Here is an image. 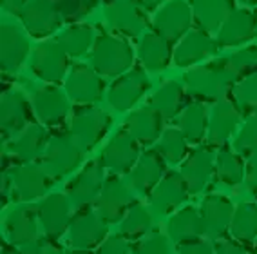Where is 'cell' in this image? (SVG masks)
I'll list each match as a JSON object with an SVG mask.
<instances>
[{"mask_svg":"<svg viewBox=\"0 0 257 254\" xmlns=\"http://www.w3.org/2000/svg\"><path fill=\"white\" fill-rule=\"evenodd\" d=\"M133 254H172L170 238L160 232H151L134 245Z\"/></svg>","mask_w":257,"mask_h":254,"instance_id":"obj_43","label":"cell"},{"mask_svg":"<svg viewBox=\"0 0 257 254\" xmlns=\"http://www.w3.org/2000/svg\"><path fill=\"white\" fill-rule=\"evenodd\" d=\"M232 238L241 243H252L257 238V203L243 202L235 207L232 225H230Z\"/></svg>","mask_w":257,"mask_h":254,"instance_id":"obj_37","label":"cell"},{"mask_svg":"<svg viewBox=\"0 0 257 254\" xmlns=\"http://www.w3.org/2000/svg\"><path fill=\"white\" fill-rule=\"evenodd\" d=\"M96 254H133L131 240H127L123 234H112L98 247Z\"/></svg>","mask_w":257,"mask_h":254,"instance_id":"obj_45","label":"cell"},{"mask_svg":"<svg viewBox=\"0 0 257 254\" xmlns=\"http://www.w3.org/2000/svg\"><path fill=\"white\" fill-rule=\"evenodd\" d=\"M216 171V151L212 145H196L190 149L188 156L181 163V176L188 185L190 194H199L205 191Z\"/></svg>","mask_w":257,"mask_h":254,"instance_id":"obj_19","label":"cell"},{"mask_svg":"<svg viewBox=\"0 0 257 254\" xmlns=\"http://www.w3.org/2000/svg\"><path fill=\"white\" fill-rule=\"evenodd\" d=\"M188 140L185 138V134L181 133L179 127H169V129L163 131L160 142H158L156 149L161 152V156L165 158L167 163H172V165H178V163H183L185 158L188 156Z\"/></svg>","mask_w":257,"mask_h":254,"instance_id":"obj_39","label":"cell"},{"mask_svg":"<svg viewBox=\"0 0 257 254\" xmlns=\"http://www.w3.org/2000/svg\"><path fill=\"white\" fill-rule=\"evenodd\" d=\"M188 196H190V191L181 173L169 171L149 196L151 211L156 216H167L169 213L176 211L181 203L187 202Z\"/></svg>","mask_w":257,"mask_h":254,"instance_id":"obj_24","label":"cell"},{"mask_svg":"<svg viewBox=\"0 0 257 254\" xmlns=\"http://www.w3.org/2000/svg\"><path fill=\"white\" fill-rule=\"evenodd\" d=\"M69 243L73 249H87L92 250L100 247L109 238L107 223L100 218L94 207L76 209L69 225Z\"/></svg>","mask_w":257,"mask_h":254,"instance_id":"obj_16","label":"cell"},{"mask_svg":"<svg viewBox=\"0 0 257 254\" xmlns=\"http://www.w3.org/2000/svg\"><path fill=\"white\" fill-rule=\"evenodd\" d=\"M33 111L38 124L46 127H62L71 111V98L58 86L46 83L33 95Z\"/></svg>","mask_w":257,"mask_h":254,"instance_id":"obj_15","label":"cell"},{"mask_svg":"<svg viewBox=\"0 0 257 254\" xmlns=\"http://www.w3.org/2000/svg\"><path fill=\"white\" fill-rule=\"evenodd\" d=\"M24 31L31 38H47L60 31L64 19L56 8L55 0H31L20 13Z\"/></svg>","mask_w":257,"mask_h":254,"instance_id":"obj_17","label":"cell"},{"mask_svg":"<svg viewBox=\"0 0 257 254\" xmlns=\"http://www.w3.org/2000/svg\"><path fill=\"white\" fill-rule=\"evenodd\" d=\"M178 254H216V247L205 238H198V240L179 243Z\"/></svg>","mask_w":257,"mask_h":254,"instance_id":"obj_46","label":"cell"},{"mask_svg":"<svg viewBox=\"0 0 257 254\" xmlns=\"http://www.w3.org/2000/svg\"><path fill=\"white\" fill-rule=\"evenodd\" d=\"M190 29H194V13L187 0H169L152 19V31L165 37L170 44L179 42Z\"/></svg>","mask_w":257,"mask_h":254,"instance_id":"obj_11","label":"cell"},{"mask_svg":"<svg viewBox=\"0 0 257 254\" xmlns=\"http://www.w3.org/2000/svg\"><path fill=\"white\" fill-rule=\"evenodd\" d=\"M2 2V10L10 15H17L20 17V13L24 11V8L31 2V0H0Z\"/></svg>","mask_w":257,"mask_h":254,"instance_id":"obj_49","label":"cell"},{"mask_svg":"<svg viewBox=\"0 0 257 254\" xmlns=\"http://www.w3.org/2000/svg\"><path fill=\"white\" fill-rule=\"evenodd\" d=\"M85 152L87 151L82 147V143L74 138V134L69 129L60 127L51 131L49 143L40 163L53 180H62L74 169H78Z\"/></svg>","mask_w":257,"mask_h":254,"instance_id":"obj_3","label":"cell"},{"mask_svg":"<svg viewBox=\"0 0 257 254\" xmlns=\"http://www.w3.org/2000/svg\"><path fill=\"white\" fill-rule=\"evenodd\" d=\"M136 55L145 71H163L174 60L172 44L156 31H149L140 38Z\"/></svg>","mask_w":257,"mask_h":254,"instance_id":"obj_30","label":"cell"},{"mask_svg":"<svg viewBox=\"0 0 257 254\" xmlns=\"http://www.w3.org/2000/svg\"><path fill=\"white\" fill-rule=\"evenodd\" d=\"M0 254H19V252H15L13 247H11V243L10 245L4 243V245H2V250H0Z\"/></svg>","mask_w":257,"mask_h":254,"instance_id":"obj_53","label":"cell"},{"mask_svg":"<svg viewBox=\"0 0 257 254\" xmlns=\"http://www.w3.org/2000/svg\"><path fill=\"white\" fill-rule=\"evenodd\" d=\"M152 227V214L145 205L134 202L123 220L119 222V234H123L127 240H138L145 236Z\"/></svg>","mask_w":257,"mask_h":254,"instance_id":"obj_38","label":"cell"},{"mask_svg":"<svg viewBox=\"0 0 257 254\" xmlns=\"http://www.w3.org/2000/svg\"><path fill=\"white\" fill-rule=\"evenodd\" d=\"M44 243H46V238H38L31 243L19 247V254H42L44 252Z\"/></svg>","mask_w":257,"mask_h":254,"instance_id":"obj_50","label":"cell"},{"mask_svg":"<svg viewBox=\"0 0 257 254\" xmlns=\"http://www.w3.org/2000/svg\"><path fill=\"white\" fill-rule=\"evenodd\" d=\"M255 15H257V10H255Z\"/></svg>","mask_w":257,"mask_h":254,"instance_id":"obj_56","label":"cell"},{"mask_svg":"<svg viewBox=\"0 0 257 254\" xmlns=\"http://www.w3.org/2000/svg\"><path fill=\"white\" fill-rule=\"evenodd\" d=\"M123 127L138 140L140 145L151 147L152 143L160 142L161 134L165 131V118L147 104L131 113Z\"/></svg>","mask_w":257,"mask_h":254,"instance_id":"obj_29","label":"cell"},{"mask_svg":"<svg viewBox=\"0 0 257 254\" xmlns=\"http://www.w3.org/2000/svg\"><path fill=\"white\" fill-rule=\"evenodd\" d=\"M187 93L196 102H219L232 97L234 88L241 80L230 58H214L194 65L183 74Z\"/></svg>","mask_w":257,"mask_h":254,"instance_id":"obj_1","label":"cell"},{"mask_svg":"<svg viewBox=\"0 0 257 254\" xmlns=\"http://www.w3.org/2000/svg\"><path fill=\"white\" fill-rule=\"evenodd\" d=\"M133 203L134 196L131 191V184H127L119 175H109L105 178L100 196L94 202V209L107 225H112L123 220Z\"/></svg>","mask_w":257,"mask_h":254,"instance_id":"obj_10","label":"cell"},{"mask_svg":"<svg viewBox=\"0 0 257 254\" xmlns=\"http://www.w3.org/2000/svg\"><path fill=\"white\" fill-rule=\"evenodd\" d=\"M29 40L26 33L11 22H4L0 28V64L4 73H17L29 56Z\"/></svg>","mask_w":257,"mask_h":254,"instance_id":"obj_28","label":"cell"},{"mask_svg":"<svg viewBox=\"0 0 257 254\" xmlns=\"http://www.w3.org/2000/svg\"><path fill=\"white\" fill-rule=\"evenodd\" d=\"M64 22L78 24L98 8V0H55Z\"/></svg>","mask_w":257,"mask_h":254,"instance_id":"obj_41","label":"cell"},{"mask_svg":"<svg viewBox=\"0 0 257 254\" xmlns=\"http://www.w3.org/2000/svg\"><path fill=\"white\" fill-rule=\"evenodd\" d=\"M255 147H257V113L246 116L243 127L239 129V133L235 134L234 138V149L243 158H246Z\"/></svg>","mask_w":257,"mask_h":254,"instance_id":"obj_42","label":"cell"},{"mask_svg":"<svg viewBox=\"0 0 257 254\" xmlns=\"http://www.w3.org/2000/svg\"><path fill=\"white\" fill-rule=\"evenodd\" d=\"M105 165L101 158L91 160L82 167L78 175L71 178L65 185V194L69 198L71 205L74 209H82L94 205V202L100 196L103 184H105Z\"/></svg>","mask_w":257,"mask_h":254,"instance_id":"obj_6","label":"cell"},{"mask_svg":"<svg viewBox=\"0 0 257 254\" xmlns=\"http://www.w3.org/2000/svg\"><path fill=\"white\" fill-rule=\"evenodd\" d=\"M38 225L40 222H38L37 205H31V203L17 205L8 213L4 220L6 240L17 247L31 243L38 240Z\"/></svg>","mask_w":257,"mask_h":254,"instance_id":"obj_25","label":"cell"},{"mask_svg":"<svg viewBox=\"0 0 257 254\" xmlns=\"http://www.w3.org/2000/svg\"><path fill=\"white\" fill-rule=\"evenodd\" d=\"M257 37V15L248 8H235L216 33L219 47H237Z\"/></svg>","mask_w":257,"mask_h":254,"instance_id":"obj_27","label":"cell"},{"mask_svg":"<svg viewBox=\"0 0 257 254\" xmlns=\"http://www.w3.org/2000/svg\"><path fill=\"white\" fill-rule=\"evenodd\" d=\"M208 115L207 107L201 102H188V106L178 118V127L185 134L190 145H201V142L208 136Z\"/></svg>","mask_w":257,"mask_h":254,"instance_id":"obj_34","label":"cell"},{"mask_svg":"<svg viewBox=\"0 0 257 254\" xmlns=\"http://www.w3.org/2000/svg\"><path fill=\"white\" fill-rule=\"evenodd\" d=\"M44 238H46V243H44V252L42 254H65L64 247L58 243V240H51L47 236H44Z\"/></svg>","mask_w":257,"mask_h":254,"instance_id":"obj_51","label":"cell"},{"mask_svg":"<svg viewBox=\"0 0 257 254\" xmlns=\"http://www.w3.org/2000/svg\"><path fill=\"white\" fill-rule=\"evenodd\" d=\"M219 44L210 33L194 28L178 42L174 49V65L176 67H194L207 60L208 56L216 55Z\"/></svg>","mask_w":257,"mask_h":254,"instance_id":"obj_22","label":"cell"},{"mask_svg":"<svg viewBox=\"0 0 257 254\" xmlns=\"http://www.w3.org/2000/svg\"><path fill=\"white\" fill-rule=\"evenodd\" d=\"M112 125V116L98 106H76L71 115L69 131L85 151H92L105 138Z\"/></svg>","mask_w":257,"mask_h":254,"instance_id":"obj_4","label":"cell"},{"mask_svg":"<svg viewBox=\"0 0 257 254\" xmlns=\"http://www.w3.org/2000/svg\"><path fill=\"white\" fill-rule=\"evenodd\" d=\"M6 175H10L15 187V200L24 203H31L35 200L46 196V191L55 180L47 175L40 162L31 163H11L4 169Z\"/></svg>","mask_w":257,"mask_h":254,"instance_id":"obj_5","label":"cell"},{"mask_svg":"<svg viewBox=\"0 0 257 254\" xmlns=\"http://www.w3.org/2000/svg\"><path fill=\"white\" fill-rule=\"evenodd\" d=\"M51 138V131H47L46 125L31 124L29 127L17 134L13 140L8 142V156L13 163H31L42 160L44 152L47 149V143Z\"/></svg>","mask_w":257,"mask_h":254,"instance_id":"obj_21","label":"cell"},{"mask_svg":"<svg viewBox=\"0 0 257 254\" xmlns=\"http://www.w3.org/2000/svg\"><path fill=\"white\" fill-rule=\"evenodd\" d=\"M69 254H94L92 250H87V249H73Z\"/></svg>","mask_w":257,"mask_h":254,"instance_id":"obj_54","label":"cell"},{"mask_svg":"<svg viewBox=\"0 0 257 254\" xmlns=\"http://www.w3.org/2000/svg\"><path fill=\"white\" fill-rule=\"evenodd\" d=\"M232 98L237 104L241 115L246 118L250 115L257 113V71L246 74L239 80L237 86L234 88Z\"/></svg>","mask_w":257,"mask_h":254,"instance_id":"obj_40","label":"cell"},{"mask_svg":"<svg viewBox=\"0 0 257 254\" xmlns=\"http://www.w3.org/2000/svg\"><path fill=\"white\" fill-rule=\"evenodd\" d=\"M167 173V160L161 156V152L156 147H147L128 175V184L136 193L151 196Z\"/></svg>","mask_w":257,"mask_h":254,"instance_id":"obj_23","label":"cell"},{"mask_svg":"<svg viewBox=\"0 0 257 254\" xmlns=\"http://www.w3.org/2000/svg\"><path fill=\"white\" fill-rule=\"evenodd\" d=\"M35 111L28 97L19 89H8L0 100V125L6 142L13 140L26 127L35 124Z\"/></svg>","mask_w":257,"mask_h":254,"instance_id":"obj_13","label":"cell"},{"mask_svg":"<svg viewBox=\"0 0 257 254\" xmlns=\"http://www.w3.org/2000/svg\"><path fill=\"white\" fill-rule=\"evenodd\" d=\"M214 247H216V254H248L246 247L239 240H235V238L217 240V243Z\"/></svg>","mask_w":257,"mask_h":254,"instance_id":"obj_47","label":"cell"},{"mask_svg":"<svg viewBox=\"0 0 257 254\" xmlns=\"http://www.w3.org/2000/svg\"><path fill=\"white\" fill-rule=\"evenodd\" d=\"M142 145L127 129H119L112 134L101 152V162L110 175H131L142 156Z\"/></svg>","mask_w":257,"mask_h":254,"instance_id":"obj_14","label":"cell"},{"mask_svg":"<svg viewBox=\"0 0 257 254\" xmlns=\"http://www.w3.org/2000/svg\"><path fill=\"white\" fill-rule=\"evenodd\" d=\"M96 33L89 24H71L69 28L60 33V37L56 40L60 42V46L64 47V51L69 55V58H80L85 56L89 51H92L94 42H96Z\"/></svg>","mask_w":257,"mask_h":254,"instance_id":"obj_36","label":"cell"},{"mask_svg":"<svg viewBox=\"0 0 257 254\" xmlns=\"http://www.w3.org/2000/svg\"><path fill=\"white\" fill-rule=\"evenodd\" d=\"M194 26L207 33H217L228 15L235 10V0H190Z\"/></svg>","mask_w":257,"mask_h":254,"instance_id":"obj_31","label":"cell"},{"mask_svg":"<svg viewBox=\"0 0 257 254\" xmlns=\"http://www.w3.org/2000/svg\"><path fill=\"white\" fill-rule=\"evenodd\" d=\"M149 106L154 107L163 118L167 120H174L179 118L183 109L188 106L187 104V88H183L179 82L174 80H167L154 91L149 98Z\"/></svg>","mask_w":257,"mask_h":254,"instance_id":"obj_32","label":"cell"},{"mask_svg":"<svg viewBox=\"0 0 257 254\" xmlns=\"http://www.w3.org/2000/svg\"><path fill=\"white\" fill-rule=\"evenodd\" d=\"M136 2H138L145 11H154V10H158V8H161L163 4H167L169 0H136Z\"/></svg>","mask_w":257,"mask_h":254,"instance_id":"obj_52","label":"cell"},{"mask_svg":"<svg viewBox=\"0 0 257 254\" xmlns=\"http://www.w3.org/2000/svg\"><path fill=\"white\" fill-rule=\"evenodd\" d=\"M241 111H239L237 104L234 98H223L216 102L210 111V122H208V145L212 147H226L235 133H239L237 127L241 124Z\"/></svg>","mask_w":257,"mask_h":254,"instance_id":"obj_20","label":"cell"},{"mask_svg":"<svg viewBox=\"0 0 257 254\" xmlns=\"http://www.w3.org/2000/svg\"><path fill=\"white\" fill-rule=\"evenodd\" d=\"M167 232H169L170 241H174L176 245L207 236L201 213H199V209L192 207V205L179 209L178 213L170 216L169 223H167Z\"/></svg>","mask_w":257,"mask_h":254,"instance_id":"obj_33","label":"cell"},{"mask_svg":"<svg viewBox=\"0 0 257 254\" xmlns=\"http://www.w3.org/2000/svg\"><path fill=\"white\" fill-rule=\"evenodd\" d=\"M151 89V78L142 65H134L127 73L119 74L107 91V102L112 109L125 113L133 109Z\"/></svg>","mask_w":257,"mask_h":254,"instance_id":"obj_8","label":"cell"},{"mask_svg":"<svg viewBox=\"0 0 257 254\" xmlns=\"http://www.w3.org/2000/svg\"><path fill=\"white\" fill-rule=\"evenodd\" d=\"M216 175L217 182L228 187H237L246 180V162L234 147H221L216 152Z\"/></svg>","mask_w":257,"mask_h":254,"instance_id":"obj_35","label":"cell"},{"mask_svg":"<svg viewBox=\"0 0 257 254\" xmlns=\"http://www.w3.org/2000/svg\"><path fill=\"white\" fill-rule=\"evenodd\" d=\"M31 69L42 82L58 86L69 74V55L58 40H46L35 47L31 55Z\"/></svg>","mask_w":257,"mask_h":254,"instance_id":"obj_9","label":"cell"},{"mask_svg":"<svg viewBox=\"0 0 257 254\" xmlns=\"http://www.w3.org/2000/svg\"><path fill=\"white\" fill-rule=\"evenodd\" d=\"M205 234L210 240H223L225 234L230 231L232 218H234V203L223 194H208L201 202L199 207Z\"/></svg>","mask_w":257,"mask_h":254,"instance_id":"obj_26","label":"cell"},{"mask_svg":"<svg viewBox=\"0 0 257 254\" xmlns=\"http://www.w3.org/2000/svg\"><path fill=\"white\" fill-rule=\"evenodd\" d=\"M65 93L76 106H94L103 98L105 80L92 65L76 62L65 78Z\"/></svg>","mask_w":257,"mask_h":254,"instance_id":"obj_7","label":"cell"},{"mask_svg":"<svg viewBox=\"0 0 257 254\" xmlns=\"http://www.w3.org/2000/svg\"><path fill=\"white\" fill-rule=\"evenodd\" d=\"M105 20L118 35L125 38H138L147 29V11L136 0H105Z\"/></svg>","mask_w":257,"mask_h":254,"instance_id":"obj_12","label":"cell"},{"mask_svg":"<svg viewBox=\"0 0 257 254\" xmlns=\"http://www.w3.org/2000/svg\"><path fill=\"white\" fill-rule=\"evenodd\" d=\"M228 58L241 78L246 76V74L253 73V71H257V46L243 47V49L232 53Z\"/></svg>","mask_w":257,"mask_h":254,"instance_id":"obj_44","label":"cell"},{"mask_svg":"<svg viewBox=\"0 0 257 254\" xmlns=\"http://www.w3.org/2000/svg\"><path fill=\"white\" fill-rule=\"evenodd\" d=\"M134 49L128 38L118 33L98 35L91 51V65L103 78H118L134 67Z\"/></svg>","mask_w":257,"mask_h":254,"instance_id":"obj_2","label":"cell"},{"mask_svg":"<svg viewBox=\"0 0 257 254\" xmlns=\"http://www.w3.org/2000/svg\"><path fill=\"white\" fill-rule=\"evenodd\" d=\"M244 8H250V6H257V0H239Z\"/></svg>","mask_w":257,"mask_h":254,"instance_id":"obj_55","label":"cell"},{"mask_svg":"<svg viewBox=\"0 0 257 254\" xmlns=\"http://www.w3.org/2000/svg\"><path fill=\"white\" fill-rule=\"evenodd\" d=\"M71 209H73V205H71L67 194L53 193L47 194L44 200H40L37 203V211L38 222L44 229V236H47L51 240H60L69 231L71 220H73Z\"/></svg>","mask_w":257,"mask_h":254,"instance_id":"obj_18","label":"cell"},{"mask_svg":"<svg viewBox=\"0 0 257 254\" xmlns=\"http://www.w3.org/2000/svg\"><path fill=\"white\" fill-rule=\"evenodd\" d=\"M246 185L252 193H257V147L246 158Z\"/></svg>","mask_w":257,"mask_h":254,"instance_id":"obj_48","label":"cell"}]
</instances>
